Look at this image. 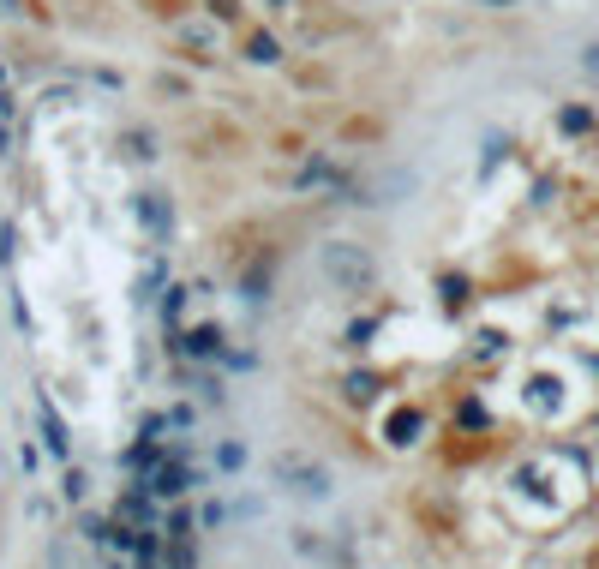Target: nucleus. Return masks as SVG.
Returning a JSON list of instances; mask_svg holds the SVG:
<instances>
[{
    "instance_id": "1",
    "label": "nucleus",
    "mask_w": 599,
    "mask_h": 569,
    "mask_svg": "<svg viewBox=\"0 0 599 569\" xmlns=\"http://www.w3.org/2000/svg\"><path fill=\"white\" fill-rule=\"evenodd\" d=\"M324 276H330V282H342V294H360V288H372L378 264H372L360 246L336 240V246H324Z\"/></svg>"
},
{
    "instance_id": "3",
    "label": "nucleus",
    "mask_w": 599,
    "mask_h": 569,
    "mask_svg": "<svg viewBox=\"0 0 599 569\" xmlns=\"http://www.w3.org/2000/svg\"><path fill=\"white\" fill-rule=\"evenodd\" d=\"M240 48H252V60H282V48H276V36H270V30L240 36Z\"/></svg>"
},
{
    "instance_id": "2",
    "label": "nucleus",
    "mask_w": 599,
    "mask_h": 569,
    "mask_svg": "<svg viewBox=\"0 0 599 569\" xmlns=\"http://www.w3.org/2000/svg\"><path fill=\"white\" fill-rule=\"evenodd\" d=\"M276 480H300V492H306V498H324V492H330V474H324V468H312L306 456H276Z\"/></svg>"
},
{
    "instance_id": "4",
    "label": "nucleus",
    "mask_w": 599,
    "mask_h": 569,
    "mask_svg": "<svg viewBox=\"0 0 599 569\" xmlns=\"http://www.w3.org/2000/svg\"><path fill=\"white\" fill-rule=\"evenodd\" d=\"M210 12H216V18H228V24H234V18H246V6H240V0H210Z\"/></svg>"
}]
</instances>
